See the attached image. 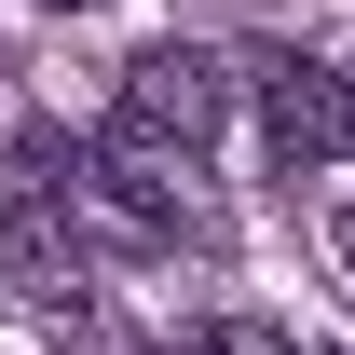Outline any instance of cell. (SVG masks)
Wrapping results in <instances>:
<instances>
[{"label": "cell", "mask_w": 355, "mask_h": 355, "mask_svg": "<svg viewBox=\"0 0 355 355\" xmlns=\"http://www.w3.org/2000/svg\"><path fill=\"white\" fill-rule=\"evenodd\" d=\"M219 110H232V69L205 42H150V55H123V137L150 150V164H191L205 137H219Z\"/></svg>", "instance_id": "cell-1"}, {"label": "cell", "mask_w": 355, "mask_h": 355, "mask_svg": "<svg viewBox=\"0 0 355 355\" xmlns=\"http://www.w3.org/2000/svg\"><path fill=\"white\" fill-rule=\"evenodd\" d=\"M55 205H69L83 232H110V246H178V232H191V191H178L150 150H69Z\"/></svg>", "instance_id": "cell-2"}, {"label": "cell", "mask_w": 355, "mask_h": 355, "mask_svg": "<svg viewBox=\"0 0 355 355\" xmlns=\"http://www.w3.org/2000/svg\"><path fill=\"white\" fill-rule=\"evenodd\" d=\"M0 287L83 328V232H69V205H55V191H14V219H0Z\"/></svg>", "instance_id": "cell-3"}, {"label": "cell", "mask_w": 355, "mask_h": 355, "mask_svg": "<svg viewBox=\"0 0 355 355\" xmlns=\"http://www.w3.org/2000/svg\"><path fill=\"white\" fill-rule=\"evenodd\" d=\"M260 137H273V164H287V178L328 164V150H342V96H328V69L260 55Z\"/></svg>", "instance_id": "cell-4"}, {"label": "cell", "mask_w": 355, "mask_h": 355, "mask_svg": "<svg viewBox=\"0 0 355 355\" xmlns=\"http://www.w3.org/2000/svg\"><path fill=\"white\" fill-rule=\"evenodd\" d=\"M328 260H342V273H355V205H328Z\"/></svg>", "instance_id": "cell-5"}, {"label": "cell", "mask_w": 355, "mask_h": 355, "mask_svg": "<svg viewBox=\"0 0 355 355\" xmlns=\"http://www.w3.org/2000/svg\"><path fill=\"white\" fill-rule=\"evenodd\" d=\"M328 96H342V150H355V55H342V69H328Z\"/></svg>", "instance_id": "cell-6"}, {"label": "cell", "mask_w": 355, "mask_h": 355, "mask_svg": "<svg viewBox=\"0 0 355 355\" xmlns=\"http://www.w3.org/2000/svg\"><path fill=\"white\" fill-rule=\"evenodd\" d=\"M42 14H83V0H42Z\"/></svg>", "instance_id": "cell-7"}]
</instances>
